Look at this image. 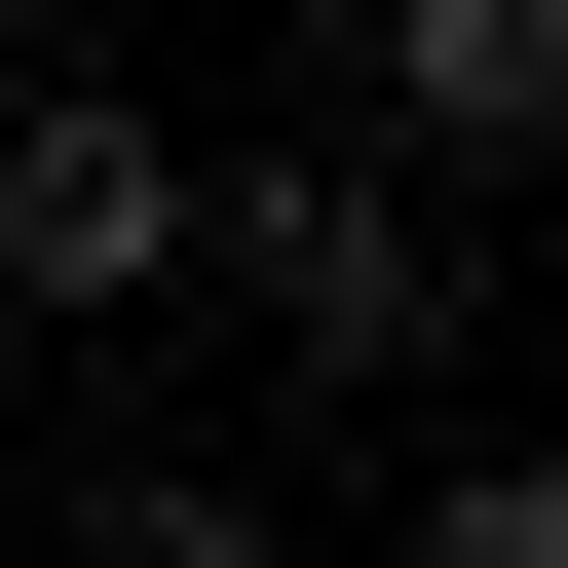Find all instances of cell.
<instances>
[{
    "instance_id": "6da1fadb",
    "label": "cell",
    "mask_w": 568,
    "mask_h": 568,
    "mask_svg": "<svg viewBox=\"0 0 568 568\" xmlns=\"http://www.w3.org/2000/svg\"><path fill=\"white\" fill-rule=\"evenodd\" d=\"M190 265H265V342H304V379H455V190L417 152H265V190H190Z\"/></svg>"
},
{
    "instance_id": "7a4b0ae2",
    "label": "cell",
    "mask_w": 568,
    "mask_h": 568,
    "mask_svg": "<svg viewBox=\"0 0 568 568\" xmlns=\"http://www.w3.org/2000/svg\"><path fill=\"white\" fill-rule=\"evenodd\" d=\"M0 304H39V342L190 304V114L152 77H39V114H0Z\"/></svg>"
},
{
    "instance_id": "3957f363",
    "label": "cell",
    "mask_w": 568,
    "mask_h": 568,
    "mask_svg": "<svg viewBox=\"0 0 568 568\" xmlns=\"http://www.w3.org/2000/svg\"><path fill=\"white\" fill-rule=\"evenodd\" d=\"M568 114V0H342V152H417V190H493Z\"/></svg>"
},
{
    "instance_id": "277c9868",
    "label": "cell",
    "mask_w": 568,
    "mask_h": 568,
    "mask_svg": "<svg viewBox=\"0 0 568 568\" xmlns=\"http://www.w3.org/2000/svg\"><path fill=\"white\" fill-rule=\"evenodd\" d=\"M77 568H304V530H265L227 455H114V493H77Z\"/></svg>"
},
{
    "instance_id": "5b68a950",
    "label": "cell",
    "mask_w": 568,
    "mask_h": 568,
    "mask_svg": "<svg viewBox=\"0 0 568 568\" xmlns=\"http://www.w3.org/2000/svg\"><path fill=\"white\" fill-rule=\"evenodd\" d=\"M379 568H568V493H530V455H417V530H379Z\"/></svg>"
}]
</instances>
